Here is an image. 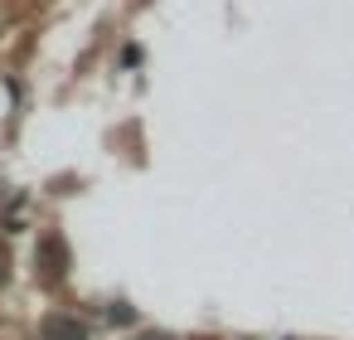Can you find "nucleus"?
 Masks as SVG:
<instances>
[{
    "label": "nucleus",
    "mask_w": 354,
    "mask_h": 340,
    "mask_svg": "<svg viewBox=\"0 0 354 340\" xmlns=\"http://www.w3.org/2000/svg\"><path fill=\"white\" fill-rule=\"evenodd\" d=\"M39 340H88V325L78 316H49L39 325Z\"/></svg>",
    "instance_id": "f03ea898"
},
{
    "label": "nucleus",
    "mask_w": 354,
    "mask_h": 340,
    "mask_svg": "<svg viewBox=\"0 0 354 340\" xmlns=\"http://www.w3.org/2000/svg\"><path fill=\"white\" fill-rule=\"evenodd\" d=\"M35 262L44 267V277H64V272H68V248H64V238H59V233L39 238V248H35Z\"/></svg>",
    "instance_id": "f257e3e1"
},
{
    "label": "nucleus",
    "mask_w": 354,
    "mask_h": 340,
    "mask_svg": "<svg viewBox=\"0 0 354 340\" xmlns=\"http://www.w3.org/2000/svg\"><path fill=\"white\" fill-rule=\"evenodd\" d=\"M6 272H10V258H6V248H0V282H6Z\"/></svg>",
    "instance_id": "7ed1b4c3"
},
{
    "label": "nucleus",
    "mask_w": 354,
    "mask_h": 340,
    "mask_svg": "<svg viewBox=\"0 0 354 340\" xmlns=\"http://www.w3.org/2000/svg\"><path fill=\"white\" fill-rule=\"evenodd\" d=\"M136 340H170V335H136Z\"/></svg>",
    "instance_id": "20e7f679"
}]
</instances>
